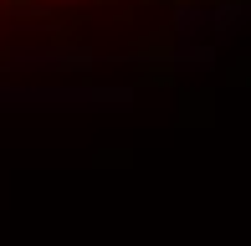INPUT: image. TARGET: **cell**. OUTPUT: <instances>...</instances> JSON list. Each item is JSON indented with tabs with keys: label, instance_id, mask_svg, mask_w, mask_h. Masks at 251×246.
<instances>
[{
	"label": "cell",
	"instance_id": "7a4b0ae2",
	"mask_svg": "<svg viewBox=\"0 0 251 246\" xmlns=\"http://www.w3.org/2000/svg\"><path fill=\"white\" fill-rule=\"evenodd\" d=\"M169 31H175V47H205V36H210V5L205 0H175Z\"/></svg>",
	"mask_w": 251,
	"mask_h": 246
},
{
	"label": "cell",
	"instance_id": "3957f363",
	"mask_svg": "<svg viewBox=\"0 0 251 246\" xmlns=\"http://www.w3.org/2000/svg\"><path fill=\"white\" fill-rule=\"evenodd\" d=\"M246 16H251L246 0H215V5H210V36H215V41L236 36V31L246 26Z\"/></svg>",
	"mask_w": 251,
	"mask_h": 246
},
{
	"label": "cell",
	"instance_id": "6da1fadb",
	"mask_svg": "<svg viewBox=\"0 0 251 246\" xmlns=\"http://www.w3.org/2000/svg\"><path fill=\"white\" fill-rule=\"evenodd\" d=\"M10 72H87L93 51L82 47H16L5 57Z\"/></svg>",
	"mask_w": 251,
	"mask_h": 246
},
{
	"label": "cell",
	"instance_id": "277c9868",
	"mask_svg": "<svg viewBox=\"0 0 251 246\" xmlns=\"http://www.w3.org/2000/svg\"><path fill=\"white\" fill-rule=\"evenodd\" d=\"M205 62H215L210 47H175V67H185V72H200Z\"/></svg>",
	"mask_w": 251,
	"mask_h": 246
}]
</instances>
